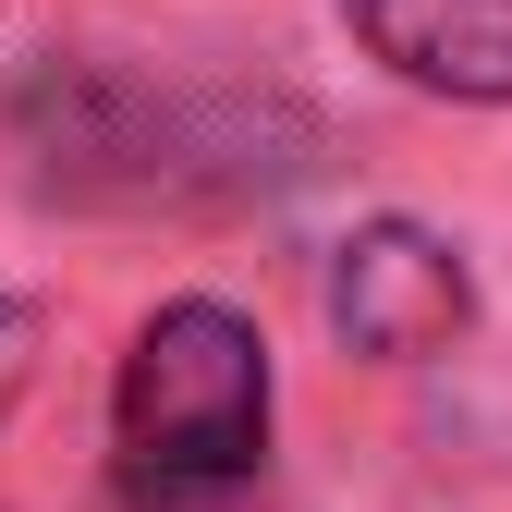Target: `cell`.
Segmentation results:
<instances>
[{
  "mask_svg": "<svg viewBox=\"0 0 512 512\" xmlns=\"http://www.w3.org/2000/svg\"><path fill=\"white\" fill-rule=\"evenodd\" d=\"M110 452L135 500H196L232 488L269 452V354L232 305H159L110 391Z\"/></svg>",
  "mask_w": 512,
  "mask_h": 512,
  "instance_id": "1",
  "label": "cell"
},
{
  "mask_svg": "<svg viewBox=\"0 0 512 512\" xmlns=\"http://www.w3.org/2000/svg\"><path fill=\"white\" fill-rule=\"evenodd\" d=\"M476 317V281L464 256L439 244L427 220H366L342 256H330V330L378 366H415V354H452Z\"/></svg>",
  "mask_w": 512,
  "mask_h": 512,
  "instance_id": "2",
  "label": "cell"
},
{
  "mask_svg": "<svg viewBox=\"0 0 512 512\" xmlns=\"http://www.w3.org/2000/svg\"><path fill=\"white\" fill-rule=\"evenodd\" d=\"M354 37L427 98H512V0H354Z\"/></svg>",
  "mask_w": 512,
  "mask_h": 512,
  "instance_id": "3",
  "label": "cell"
}]
</instances>
